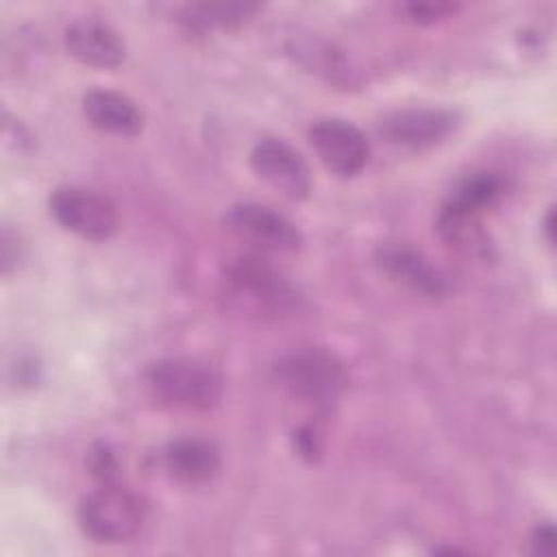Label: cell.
<instances>
[{
	"label": "cell",
	"instance_id": "10",
	"mask_svg": "<svg viewBox=\"0 0 557 557\" xmlns=\"http://www.w3.org/2000/svg\"><path fill=\"white\" fill-rule=\"evenodd\" d=\"M63 41L67 52L87 67L115 70L126 59V44L122 35L111 24L91 15L70 22Z\"/></svg>",
	"mask_w": 557,
	"mask_h": 557
},
{
	"label": "cell",
	"instance_id": "7",
	"mask_svg": "<svg viewBox=\"0 0 557 557\" xmlns=\"http://www.w3.org/2000/svg\"><path fill=\"white\" fill-rule=\"evenodd\" d=\"M309 144L322 165L342 178L357 176L370 159V141L361 128L342 117L315 120L309 128Z\"/></svg>",
	"mask_w": 557,
	"mask_h": 557
},
{
	"label": "cell",
	"instance_id": "9",
	"mask_svg": "<svg viewBox=\"0 0 557 557\" xmlns=\"http://www.w3.org/2000/svg\"><path fill=\"white\" fill-rule=\"evenodd\" d=\"M252 172L289 200H305L311 191V172L302 154L278 137H263L250 150Z\"/></svg>",
	"mask_w": 557,
	"mask_h": 557
},
{
	"label": "cell",
	"instance_id": "2",
	"mask_svg": "<svg viewBox=\"0 0 557 557\" xmlns=\"http://www.w3.org/2000/svg\"><path fill=\"white\" fill-rule=\"evenodd\" d=\"M146 518V507L137 494L115 483H100L83 496L78 524L87 537L100 544H122L133 540Z\"/></svg>",
	"mask_w": 557,
	"mask_h": 557
},
{
	"label": "cell",
	"instance_id": "18",
	"mask_svg": "<svg viewBox=\"0 0 557 557\" xmlns=\"http://www.w3.org/2000/svg\"><path fill=\"white\" fill-rule=\"evenodd\" d=\"M89 468H91V474L100 483H115L117 481V459L104 444L98 446L96 450H91Z\"/></svg>",
	"mask_w": 557,
	"mask_h": 557
},
{
	"label": "cell",
	"instance_id": "14",
	"mask_svg": "<svg viewBox=\"0 0 557 557\" xmlns=\"http://www.w3.org/2000/svg\"><path fill=\"white\" fill-rule=\"evenodd\" d=\"M503 189H505V185L498 174L474 172L455 185V189L450 191V196L444 205L466 211V213H472V215H481L485 209H490L492 205L498 202V198L503 196Z\"/></svg>",
	"mask_w": 557,
	"mask_h": 557
},
{
	"label": "cell",
	"instance_id": "20",
	"mask_svg": "<svg viewBox=\"0 0 557 557\" xmlns=\"http://www.w3.org/2000/svg\"><path fill=\"white\" fill-rule=\"evenodd\" d=\"M555 211L550 209L548 213H546V218H544V235H546V242L548 244H553L555 242V235H553V231H555Z\"/></svg>",
	"mask_w": 557,
	"mask_h": 557
},
{
	"label": "cell",
	"instance_id": "12",
	"mask_svg": "<svg viewBox=\"0 0 557 557\" xmlns=\"http://www.w3.org/2000/svg\"><path fill=\"white\" fill-rule=\"evenodd\" d=\"M83 115L94 128L115 137H135L146 122L139 104L113 89H89L83 96Z\"/></svg>",
	"mask_w": 557,
	"mask_h": 557
},
{
	"label": "cell",
	"instance_id": "3",
	"mask_svg": "<svg viewBox=\"0 0 557 557\" xmlns=\"http://www.w3.org/2000/svg\"><path fill=\"white\" fill-rule=\"evenodd\" d=\"M276 374L294 398L318 411H329L346 385L344 366L331 352L318 348L287 355L276 366Z\"/></svg>",
	"mask_w": 557,
	"mask_h": 557
},
{
	"label": "cell",
	"instance_id": "1",
	"mask_svg": "<svg viewBox=\"0 0 557 557\" xmlns=\"http://www.w3.org/2000/svg\"><path fill=\"white\" fill-rule=\"evenodd\" d=\"M144 381L157 403L181 411H209L220 403L224 389L215 368L187 357L150 363Z\"/></svg>",
	"mask_w": 557,
	"mask_h": 557
},
{
	"label": "cell",
	"instance_id": "17",
	"mask_svg": "<svg viewBox=\"0 0 557 557\" xmlns=\"http://www.w3.org/2000/svg\"><path fill=\"white\" fill-rule=\"evenodd\" d=\"M407 17L416 24H435L450 17L457 11V4L450 2H409L403 7Z\"/></svg>",
	"mask_w": 557,
	"mask_h": 557
},
{
	"label": "cell",
	"instance_id": "8",
	"mask_svg": "<svg viewBox=\"0 0 557 557\" xmlns=\"http://www.w3.org/2000/svg\"><path fill=\"white\" fill-rule=\"evenodd\" d=\"M459 126V113L440 107H411L396 109L383 115L376 124V133L403 148L422 150L446 141Z\"/></svg>",
	"mask_w": 557,
	"mask_h": 557
},
{
	"label": "cell",
	"instance_id": "16",
	"mask_svg": "<svg viewBox=\"0 0 557 557\" xmlns=\"http://www.w3.org/2000/svg\"><path fill=\"white\" fill-rule=\"evenodd\" d=\"M296 54L300 57V61L324 74L329 81H335V83H342L344 78H348L350 70H346V63L342 59L339 52H335L329 44H320V41H307L302 46H296Z\"/></svg>",
	"mask_w": 557,
	"mask_h": 557
},
{
	"label": "cell",
	"instance_id": "13",
	"mask_svg": "<svg viewBox=\"0 0 557 557\" xmlns=\"http://www.w3.org/2000/svg\"><path fill=\"white\" fill-rule=\"evenodd\" d=\"M163 466L181 483L200 485L211 481L222 466L218 446L205 437H178L163 450Z\"/></svg>",
	"mask_w": 557,
	"mask_h": 557
},
{
	"label": "cell",
	"instance_id": "19",
	"mask_svg": "<svg viewBox=\"0 0 557 557\" xmlns=\"http://www.w3.org/2000/svg\"><path fill=\"white\" fill-rule=\"evenodd\" d=\"M531 544V553L533 555H553L555 546H557V535H555V527L550 522L537 524L529 537Z\"/></svg>",
	"mask_w": 557,
	"mask_h": 557
},
{
	"label": "cell",
	"instance_id": "5",
	"mask_svg": "<svg viewBox=\"0 0 557 557\" xmlns=\"http://www.w3.org/2000/svg\"><path fill=\"white\" fill-rule=\"evenodd\" d=\"M231 292L263 313H285L296 307L294 285L261 257H239L226 270Z\"/></svg>",
	"mask_w": 557,
	"mask_h": 557
},
{
	"label": "cell",
	"instance_id": "6",
	"mask_svg": "<svg viewBox=\"0 0 557 557\" xmlns=\"http://www.w3.org/2000/svg\"><path fill=\"white\" fill-rule=\"evenodd\" d=\"M224 224L235 237L263 252H296L302 246L300 228L268 205H233L224 215Z\"/></svg>",
	"mask_w": 557,
	"mask_h": 557
},
{
	"label": "cell",
	"instance_id": "4",
	"mask_svg": "<svg viewBox=\"0 0 557 557\" xmlns=\"http://www.w3.org/2000/svg\"><path fill=\"white\" fill-rule=\"evenodd\" d=\"M48 209L59 226L89 242H104L120 228V213L115 202L89 187H54L48 198Z\"/></svg>",
	"mask_w": 557,
	"mask_h": 557
},
{
	"label": "cell",
	"instance_id": "11",
	"mask_svg": "<svg viewBox=\"0 0 557 557\" xmlns=\"http://www.w3.org/2000/svg\"><path fill=\"white\" fill-rule=\"evenodd\" d=\"M376 259L385 274L418 294L437 298L448 292L446 276L420 250L407 244H385Z\"/></svg>",
	"mask_w": 557,
	"mask_h": 557
},
{
	"label": "cell",
	"instance_id": "15",
	"mask_svg": "<svg viewBox=\"0 0 557 557\" xmlns=\"http://www.w3.org/2000/svg\"><path fill=\"white\" fill-rule=\"evenodd\" d=\"M259 11L257 4L246 2H202L185 7L181 22L189 30H209V28H231L244 24Z\"/></svg>",
	"mask_w": 557,
	"mask_h": 557
}]
</instances>
